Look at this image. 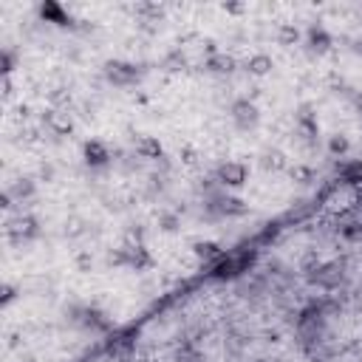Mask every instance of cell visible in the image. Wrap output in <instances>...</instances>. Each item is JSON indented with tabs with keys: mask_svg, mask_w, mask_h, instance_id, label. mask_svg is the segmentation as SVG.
Segmentation results:
<instances>
[{
	"mask_svg": "<svg viewBox=\"0 0 362 362\" xmlns=\"http://www.w3.org/2000/svg\"><path fill=\"white\" fill-rule=\"evenodd\" d=\"M348 147H351V144H348V139H345L342 133L331 136V141H328V150H331V153H348Z\"/></svg>",
	"mask_w": 362,
	"mask_h": 362,
	"instance_id": "cell-12",
	"label": "cell"
},
{
	"mask_svg": "<svg viewBox=\"0 0 362 362\" xmlns=\"http://www.w3.org/2000/svg\"><path fill=\"white\" fill-rule=\"evenodd\" d=\"M11 300H14V288H11V286H3V300H0V303L8 305Z\"/></svg>",
	"mask_w": 362,
	"mask_h": 362,
	"instance_id": "cell-16",
	"label": "cell"
},
{
	"mask_svg": "<svg viewBox=\"0 0 362 362\" xmlns=\"http://www.w3.org/2000/svg\"><path fill=\"white\" fill-rule=\"evenodd\" d=\"M105 76L113 82V85H133L136 79H139V71H136V65H130V62H119V59H113V62H107L105 65Z\"/></svg>",
	"mask_w": 362,
	"mask_h": 362,
	"instance_id": "cell-3",
	"label": "cell"
},
{
	"mask_svg": "<svg viewBox=\"0 0 362 362\" xmlns=\"http://www.w3.org/2000/svg\"><path fill=\"white\" fill-rule=\"evenodd\" d=\"M136 153H139L141 158H158V156H161V144H158V139H153V136H139V139H136Z\"/></svg>",
	"mask_w": 362,
	"mask_h": 362,
	"instance_id": "cell-8",
	"label": "cell"
},
{
	"mask_svg": "<svg viewBox=\"0 0 362 362\" xmlns=\"http://www.w3.org/2000/svg\"><path fill=\"white\" fill-rule=\"evenodd\" d=\"M246 175H249V170H246L243 161H223L218 167V181L223 187H243L246 184Z\"/></svg>",
	"mask_w": 362,
	"mask_h": 362,
	"instance_id": "cell-4",
	"label": "cell"
},
{
	"mask_svg": "<svg viewBox=\"0 0 362 362\" xmlns=\"http://www.w3.org/2000/svg\"><path fill=\"white\" fill-rule=\"evenodd\" d=\"M175 362H198V354H195V351H189V348H184V351H178Z\"/></svg>",
	"mask_w": 362,
	"mask_h": 362,
	"instance_id": "cell-13",
	"label": "cell"
},
{
	"mask_svg": "<svg viewBox=\"0 0 362 362\" xmlns=\"http://www.w3.org/2000/svg\"><path fill=\"white\" fill-rule=\"evenodd\" d=\"M40 17L45 20V23H54V25H71V14L57 3V0H45V3H40Z\"/></svg>",
	"mask_w": 362,
	"mask_h": 362,
	"instance_id": "cell-6",
	"label": "cell"
},
{
	"mask_svg": "<svg viewBox=\"0 0 362 362\" xmlns=\"http://www.w3.org/2000/svg\"><path fill=\"white\" fill-rule=\"evenodd\" d=\"M11 65H14V59H11V54H8V51H3V74H6V76L11 74Z\"/></svg>",
	"mask_w": 362,
	"mask_h": 362,
	"instance_id": "cell-15",
	"label": "cell"
},
{
	"mask_svg": "<svg viewBox=\"0 0 362 362\" xmlns=\"http://www.w3.org/2000/svg\"><path fill=\"white\" fill-rule=\"evenodd\" d=\"M345 181L348 184H362V161H356V164H351V167H345Z\"/></svg>",
	"mask_w": 362,
	"mask_h": 362,
	"instance_id": "cell-11",
	"label": "cell"
},
{
	"mask_svg": "<svg viewBox=\"0 0 362 362\" xmlns=\"http://www.w3.org/2000/svg\"><path fill=\"white\" fill-rule=\"evenodd\" d=\"M257 260L255 249H238V252H223L212 266H209V277L212 280H238L243 277Z\"/></svg>",
	"mask_w": 362,
	"mask_h": 362,
	"instance_id": "cell-1",
	"label": "cell"
},
{
	"mask_svg": "<svg viewBox=\"0 0 362 362\" xmlns=\"http://www.w3.org/2000/svg\"><path fill=\"white\" fill-rule=\"evenodd\" d=\"M328 45H331V34L322 25H311L308 28V48L322 54V51H328Z\"/></svg>",
	"mask_w": 362,
	"mask_h": 362,
	"instance_id": "cell-7",
	"label": "cell"
},
{
	"mask_svg": "<svg viewBox=\"0 0 362 362\" xmlns=\"http://www.w3.org/2000/svg\"><path fill=\"white\" fill-rule=\"evenodd\" d=\"M246 68H249L255 76H263V74H269V71L274 68V62H272L269 54H255V57L246 59Z\"/></svg>",
	"mask_w": 362,
	"mask_h": 362,
	"instance_id": "cell-9",
	"label": "cell"
},
{
	"mask_svg": "<svg viewBox=\"0 0 362 362\" xmlns=\"http://www.w3.org/2000/svg\"><path fill=\"white\" fill-rule=\"evenodd\" d=\"M82 158H85L88 167H105V164L110 161V150H107L105 141L90 139V141H85V147H82Z\"/></svg>",
	"mask_w": 362,
	"mask_h": 362,
	"instance_id": "cell-5",
	"label": "cell"
},
{
	"mask_svg": "<svg viewBox=\"0 0 362 362\" xmlns=\"http://www.w3.org/2000/svg\"><path fill=\"white\" fill-rule=\"evenodd\" d=\"M255 362H266V359H255Z\"/></svg>",
	"mask_w": 362,
	"mask_h": 362,
	"instance_id": "cell-17",
	"label": "cell"
},
{
	"mask_svg": "<svg viewBox=\"0 0 362 362\" xmlns=\"http://www.w3.org/2000/svg\"><path fill=\"white\" fill-rule=\"evenodd\" d=\"M229 116H232V122H235L238 130H252V127H257V122H260V110H257V105L249 102V99H238V102L232 105Z\"/></svg>",
	"mask_w": 362,
	"mask_h": 362,
	"instance_id": "cell-2",
	"label": "cell"
},
{
	"mask_svg": "<svg viewBox=\"0 0 362 362\" xmlns=\"http://www.w3.org/2000/svg\"><path fill=\"white\" fill-rule=\"evenodd\" d=\"M294 40H297V31H294V28H288V25H286V28H283V31H280V42H294Z\"/></svg>",
	"mask_w": 362,
	"mask_h": 362,
	"instance_id": "cell-14",
	"label": "cell"
},
{
	"mask_svg": "<svg viewBox=\"0 0 362 362\" xmlns=\"http://www.w3.org/2000/svg\"><path fill=\"white\" fill-rule=\"evenodd\" d=\"M195 255L198 257H204V260H218L221 255H223V249L218 246V243H212V240H206V243H195Z\"/></svg>",
	"mask_w": 362,
	"mask_h": 362,
	"instance_id": "cell-10",
	"label": "cell"
}]
</instances>
